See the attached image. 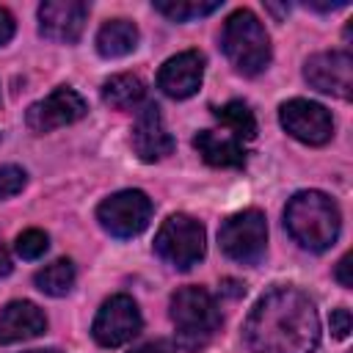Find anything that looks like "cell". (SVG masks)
Returning <instances> with one entry per match:
<instances>
[{"instance_id": "obj_1", "label": "cell", "mask_w": 353, "mask_h": 353, "mask_svg": "<svg viewBox=\"0 0 353 353\" xmlns=\"http://www.w3.org/2000/svg\"><path fill=\"white\" fill-rule=\"evenodd\" d=\"M243 334L254 353H312L320 342V323L309 295L276 287L254 303Z\"/></svg>"}, {"instance_id": "obj_2", "label": "cell", "mask_w": 353, "mask_h": 353, "mask_svg": "<svg viewBox=\"0 0 353 353\" xmlns=\"http://www.w3.org/2000/svg\"><path fill=\"white\" fill-rule=\"evenodd\" d=\"M284 226L309 251H325L339 234V207L320 190H301L287 201Z\"/></svg>"}, {"instance_id": "obj_3", "label": "cell", "mask_w": 353, "mask_h": 353, "mask_svg": "<svg viewBox=\"0 0 353 353\" xmlns=\"http://www.w3.org/2000/svg\"><path fill=\"white\" fill-rule=\"evenodd\" d=\"M221 44L226 58L243 74H259L270 63V39L259 17L248 8H237L229 14L221 30Z\"/></svg>"}, {"instance_id": "obj_4", "label": "cell", "mask_w": 353, "mask_h": 353, "mask_svg": "<svg viewBox=\"0 0 353 353\" xmlns=\"http://www.w3.org/2000/svg\"><path fill=\"white\" fill-rule=\"evenodd\" d=\"M171 323L185 347H201L221 325V312L204 287H182L171 295Z\"/></svg>"}, {"instance_id": "obj_5", "label": "cell", "mask_w": 353, "mask_h": 353, "mask_svg": "<svg viewBox=\"0 0 353 353\" xmlns=\"http://www.w3.org/2000/svg\"><path fill=\"white\" fill-rule=\"evenodd\" d=\"M204 248H207L204 226L196 218L182 215V212L168 215L154 237V251L160 254V259H165L168 265L179 268V270L199 265L204 256Z\"/></svg>"}, {"instance_id": "obj_6", "label": "cell", "mask_w": 353, "mask_h": 353, "mask_svg": "<svg viewBox=\"0 0 353 353\" xmlns=\"http://www.w3.org/2000/svg\"><path fill=\"white\" fill-rule=\"evenodd\" d=\"M218 243L223 254L243 265H256L268 245V223L259 210H243L223 221L218 229Z\"/></svg>"}, {"instance_id": "obj_7", "label": "cell", "mask_w": 353, "mask_h": 353, "mask_svg": "<svg viewBox=\"0 0 353 353\" xmlns=\"http://www.w3.org/2000/svg\"><path fill=\"white\" fill-rule=\"evenodd\" d=\"M152 201L143 190H119L97 207V221L113 237H135L149 226Z\"/></svg>"}, {"instance_id": "obj_8", "label": "cell", "mask_w": 353, "mask_h": 353, "mask_svg": "<svg viewBox=\"0 0 353 353\" xmlns=\"http://www.w3.org/2000/svg\"><path fill=\"white\" fill-rule=\"evenodd\" d=\"M138 331H141V312L130 295L108 298L99 306L94 325H91V334L102 347H119V345L130 342Z\"/></svg>"}, {"instance_id": "obj_9", "label": "cell", "mask_w": 353, "mask_h": 353, "mask_svg": "<svg viewBox=\"0 0 353 353\" xmlns=\"http://www.w3.org/2000/svg\"><path fill=\"white\" fill-rule=\"evenodd\" d=\"M279 121L292 138H298V141H303L309 146H320V143L331 141V135H334L331 113L323 105L312 102V99H290V102H284L279 108Z\"/></svg>"}, {"instance_id": "obj_10", "label": "cell", "mask_w": 353, "mask_h": 353, "mask_svg": "<svg viewBox=\"0 0 353 353\" xmlns=\"http://www.w3.org/2000/svg\"><path fill=\"white\" fill-rule=\"evenodd\" d=\"M303 77L309 80L312 88H317L323 94L350 99V94H353V58H350V52H342V50L317 52L306 61Z\"/></svg>"}, {"instance_id": "obj_11", "label": "cell", "mask_w": 353, "mask_h": 353, "mask_svg": "<svg viewBox=\"0 0 353 353\" xmlns=\"http://www.w3.org/2000/svg\"><path fill=\"white\" fill-rule=\"evenodd\" d=\"M85 110H88V105L77 91L55 88L52 94H47L44 99H39L28 108L25 121L33 132H50V130H58V127H66V124L83 119Z\"/></svg>"}, {"instance_id": "obj_12", "label": "cell", "mask_w": 353, "mask_h": 353, "mask_svg": "<svg viewBox=\"0 0 353 353\" xmlns=\"http://www.w3.org/2000/svg\"><path fill=\"white\" fill-rule=\"evenodd\" d=\"M88 6L80 0H47L39 6V30L41 36L63 44H74L85 28Z\"/></svg>"}, {"instance_id": "obj_13", "label": "cell", "mask_w": 353, "mask_h": 353, "mask_svg": "<svg viewBox=\"0 0 353 353\" xmlns=\"http://www.w3.org/2000/svg\"><path fill=\"white\" fill-rule=\"evenodd\" d=\"M201 77H204V55L199 50H185L160 66L157 85L163 94L174 99H188L201 88Z\"/></svg>"}, {"instance_id": "obj_14", "label": "cell", "mask_w": 353, "mask_h": 353, "mask_svg": "<svg viewBox=\"0 0 353 353\" xmlns=\"http://www.w3.org/2000/svg\"><path fill=\"white\" fill-rule=\"evenodd\" d=\"M132 149L143 163L163 160L165 154L174 152V138L163 124L160 108L157 105H143L135 116L132 127Z\"/></svg>"}, {"instance_id": "obj_15", "label": "cell", "mask_w": 353, "mask_h": 353, "mask_svg": "<svg viewBox=\"0 0 353 353\" xmlns=\"http://www.w3.org/2000/svg\"><path fill=\"white\" fill-rule=\"evenodd\" d=\"M44 328H47V317L30 301H11L0 312V345L33 339V336L44 334Z\"/></svg>"}, {"instance_id": "obj_16", "label": "cell", "mask_w": 353, "mask_h": 353, "mask_svg": "<svg viewBox=\"0 0 353 353\" xmlns=\"http://www.w3.org/2000/svg\"><path fill=\"white\" fill-rule=\"evenodd\" d=\"M193 146L204 157V163H210L215 168H243L245 165V152H243L240 141L232 138L229 132L201 130L193 138Z\"/></svg>"}, {"instance_id": "obj_17", "label": "cell", "mask_w": 353, "mask_h": 353, "mask_svg": "<svg viewBox=\"0 0 353 353\" xmlns=\"http://www.w3.org/2000/svg\"><path fill=\"white\" fill-rule=\"evenodd\" d=\"M138 47V28L130 19H110L97 33V50L102 58H121Z\"/></svg>"}, {"instance_id": "obj_18", "label": "cell", "mask_w": 353, "mask_h": 353, "mask_svg": "<svg viewBox=\"0 0 353 353\" xmlns=\"http://www.w3.org/2000/svg\"><path fill=\"white\" fill-rule=\"evenodd\" d=\"M102 99L116 110H130L143 99V83L135 74H116L102 85Z\"/></svg>"}, {"instance_id": "obj_19", "label": "cell", "mask_w": 353, "mask_h": 353, "mask_svg": "<svg viewBox=\"0 0 353 353\" xmlns=\"http://www.w3.org/2000/svg\"><path fill=\"white\" fill-rule=\"evenodd\" d=\"M215 116H218V121L226 127V132H229L232 138H237V141H243V138L248 141V138L256 135V119H254V113H251V108H248L245 102L232 99V102H226L223 108H218Z\"/></svg>"}, {"instance_id": "obj_20", "label": "cell", "mask_w": 353, "mask_h": 353, "mask_svg": "<svg viewBox=\"0 0 353 353\" xmlns=\"http://www.w3.org/2000/svg\"><path fill=\"white\" fill-rule=\"evenodd\" d=\"M33 281L41 292L61 298L74 287V265H72V259H55V262L44 265Z\"/></svg>"}, {"instance_id": "obj_21", "label": "cell", "mask_w": 353, "mask_h": 353, "mask_svg": "<svg viewBox=\"0 0 353 353\" xmlns=\"http://www.w3.org/2000/svg\"><path fill=\"white\" fill-rule=\"evenodd\" d=\"M218 6L221 3H201V0H157L154 3V8L160 14H165L168 19H174V22H188V19L212 14Z\"/></svg>"}, {"instance_id": "obj_22", "label": "cell", "mask_w": 353, "mask_h": 353, "mask_svg": "<svg viewBox=\"0 0 353 353\" xmlns=\"http://www.w3.org/2000/svg\"><path fill=\"white\" fill-rule=\"evenodd\" d=\"M47 245H50V240H47V234L41 229H25L17 237V245L14 248H17V254L22 259H39L47 251Z\"/></svg>"}, {"instance_id": "obj_23", "label": "cell", "mask_w": 353, "mask_h": 353, "mask_svg": "<svg viewBox=\"0 0 353 353\" xmlns=\"http://www.w3.org/2000/svg\"><path fill=\"white\" fill-rule=\"evenodd\" d=\"M25 182H28V176L19 165H0V199L17 196L25 188Z\"/></svg>"}, {"instance_id": "obj_24", "label": "cell", "mask_w": 353, "mask_h": 353, "mask_svg": "<svg viewBox=\"0 0 353 353\" xmlns=\"http://www.w3.org/2000/svg\"><path fill=\"white\" fill-rule=\"evenodd\" d=\"M350 325H353V317H350V312L345 306L331 312V331H334L336 339H345L350 334Z\"/></svg>"}, {"instance_id": "obj_25", "label": "cell", "mask_w": 353, "mask_h": 353, "mask_svg": "<svg viewBox=\"0 0 353 353\" xmlns=\"http://www.w3.org/2000/svg\"><path fill=\"white\" fill-rule=\"evenodd\" d=\"M130 353H176V350H174V345H171L168 339H154V342L138 345V347L130 350Z\"/></svg>"}, {"instance_id": "obj_26", "label": "cell", "mask_w": 353, "mask_h": 353, "mask_svg": "<svg viewBox=\"0 0 353 353\" xmlns=\"http://www.w3.org/2000/svg\"><path fill=\"white\" fill-rule=\"evenodd\" d=\"M11 36H14V17L6 8H0V47L11 41Z\"/></svg>"}, {"instance_id": "obj_27", "label": "cell", "mask_w": 353, "mask_h": 353, "mask_svg": "<svg viewBox=\"0 0 353 353\" xmlns=\"http://www.w3.org/2000/svg\"><path fill=\"white\" fill-rule=\"evenodd\" d=\"M336 279H339L342 287H350V284H353V279H350V254H345V256L339 259V265H336Z\"/></svg>"}, {"instance_id": "obj_28", "label": "cell", "mask_w": 353, "mask_h": 353, "mask_svg": "<svg viewBox=\"0 0 353 353\" xmlns=\"http://www.w3.org/2000/svg\"><path fill=\"white\" fill-rule=\"evenodd\" d=\"M11 254H8V248H6V243H3V237H0V276H8L11 273Z\"/></svg>"}, {"instance_id": "obj_29", "label": "cell", "mask_w": 353, "mask_h": 353, "mask_svg": "<svg viewBox=\"0 0 353 353\" xmlns=\"http://www.w3.org/2000/svg\"><path fill=\"white\" fill-rule=\"evenodd\" d=\"M226 292H229V295H243L245 290H243L237 281H226Z\"/></svg>"}, {"instance_id": "obj_30", "label": "cell", "mask_w": 353, "mask_h": 353, "mask_svg": "<svg viewBox=\"0 0 353 353\" xmlns=\"http://www.w3.org/2000/svg\"><path fill=\"white\" fill-rule=\"evenodd\" d=\"M28 353H61V350H55V347H44V350H28Z\"/></svg>"}]
</instances>
